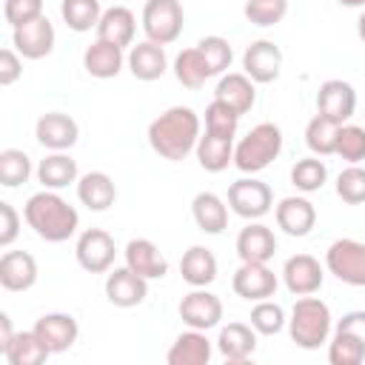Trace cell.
<instances>
[{
  "label": "cell",
  "mask_w": 365,
  "mask_h": 365,
  "mask_svg": "<svg viewBox=\"0 0 365 365\" xmlns=\"http://www.w3.org/2000/svg\"><path fill=\"white\" fill-rule=\"evenodd\" d=\"M214 100L225 103L228 108H234L240 117L245 111L254 108L257 103V88H254V80L245 74V71H228V74H220V83L214 88Z\"/></svg>",
  "instance_id": "20"
},
{
  "label": "cell",
  "mask_w": 365,
  "mask_h": 365,
  "mask_svg": "<svg viewBox=\"0 0 365 365\" xmlns=\"http://www.w3.org/2000/svg\"><path fill=\"white\" fill-rule=\"evenodd\" d=\"M34 334L43 339V345H46L51 354H63V351H68V348L77 342L80 325H77V319H74L71 314L54 311V314H43V317L34 322Z\"/></svg>",
  "instance_id": "17"
},
{
  "label": "cell",
  "mask_w": 365,
  "mask_h": 365,
  "mask_svg": "<svg viewBox=\"0 0 365 365\" xmlns=\"http://www.w3.org/2000/svg\"><path fill=\"white\" fill-rule=\"evenodd\" d=\"M0 354L9 365H43L51 356V351L43 345V339L34 334V328L31 331H17Z\"/></svg>",
  "instance_id": "32"
},
{
  "label": "cell",
  "mask_w": 365,
  "mask_h": 365,
  "mask_svg": "<svg viewBox=\"0 0 365 365\" xmlns=\"http://www.w3.org/2000/svg\"><path fill=\"white\" fill-rule=\"evenodd\" d=\"M37 180L43 182V188H51V191H60L71 182L80 180V171H77V160H71L66 151H51L40 160L37 165Z\"/></svg>",
  "instance_id": "31"
},
{
  "label": "cell",
  "mask_w": 365,
  "mask_h": 365,
  "mask_svg": "<svg viewBox=\"0 0 365 365\" xmlns=\"http://www.w3.org/2000/svg\"><path fill=\"white\" fill-rule=\"evenodd\" d=\"M180 319L188 325V328H197V331H211L220 325L222 319V299L205 288H194L188 291L182 299H180Z\"/></svg>",
  "instance_id": "10"
},
{
  "label": "cell",
  "mask_w": 365,
  "mask_h": 365,
  "mask_svg": "<svg viewBox=\"0 0 365 365\" xmlns=\"http://www.w3.org/2000/svg\"><path fill=\"white\" fill-rule=\"evenodd\" d=\"M174 77L185 88H202L205 86V80L211 77V68H208V63H205V57H202V51L197 46L182 48L174 57Z\"/></svg>",
  "instance_id": "34"
},
{
  "label": "cell",
  "mask_w": 365,
  "mask_h": 365,
  "mask_svg": "<svg viewBox=\"0 0 365 365\" xmlns=\"http://www.w3.org/2000/svg\"><path fill=\"white\" fill-rule=\"evenodd\" d=\"M277 274L268 268V262H242L234 277H231V288L237 297L248 299V302H259L277 294Z\"/></svg>",
  "instance_id": "12"
},
{
  "label": "cell",
  "mask_w": 365,
  "mask_h": 365,
  "mask_svg": "<svg viewBox=\"0 0 365 365\" xmlns=\"http://www.w3.org/2000/svg\"><path fill=\"white\" fill-rule=\"evenodd\" d=\"M3 17L11 29L43 17V0H3Z\"/></svg>",
  "instance_id": "46"
},
{
  "label": "cell",
  "mask_w": 365,
  "mask_h": 365,
  "mask_svg": "<svg viewBox=\"0 0 365 365\" xmlns=\"http://www.w3.org/2000/svg\"><path fill=\"white\" fill-rule=\"evenodd\" d=\"M23 220L29 222V228L46 240V242H66L68 237L77 234L80 228V214L74 205H68L57 191L43 188L37 194H31L23 205Z\"/></svg>",
  "instance_id": "2"
},
{
  "label": "cell",
  "mask_w": 365,
  "mask_h": 365,
  "mask_svg": "<svg viewBox=\"0 0 365 365\" xmlns=\"http://www.w3.org/2000/svg\"><path fill=\"white\" fill-rule=\"evenodd\" d=\"M23 77V60L17 48H3L0 51V86H14Z\"/></svg>",
  "instance_id": "48"
},
{
  "label": "cell",
  "mask_w": 365,
  "mask_h": 365,
  "mask_svg": "<svg viewBox=\"0 0 365 365\" xmlns=\"http://www.w3.org/2000/svg\"><path fill=\"white\" fill-rule=\"evenodd\" d=\"M325 180H328V168H325V163H322L317 154L297 160L294 168H291V185H294L297 191H302V194L319 191V188L325 185Z\"/></svg>",
  "instance_id": "37"
},
{
  "label": "cell",
  "mask_w": 365,
  "mask_h": 365,
  "mask_svg": "<svg viewBox=\"0 0 365 365\" xmlns=\"http://www.w3.org/2000/svg\"><path fill=\"white\" fill-rule=\"evenodd\" d=\"M34 137L48 151H68L80 140V125L66 111H46L34 125Z\"/></svg>",
  "instance_id": "9"
},
{
  "label": "cell",
  "mask_w": 365,
  "mask_h": 365,
  "mask_svg": "<svg viewBox=\"0 0 365 365\" xmlns=\"http://www.w3.org/2000/svg\"><path fill=\"white\" fill-rule=\"evenodd\" d=\"M125 265L131 268V271H137L140 277H145V279H163L165 274H168V259H165V254L151 242V240H145V237H137V240H128V245H125Z\"/></svg>",
  "instance_id": "19"
},
{
  "label": "cell",
  "mask_w": 365,
  "mask_h": 365,
  "mask_svg": "<svg viewBox=\"0 0 365 365\" xmlns=\"http://www.w3.org/2000/svg\"><path fill=\"white\" fill-rule=\"evenodd\" d=\"M334 331H345V334H354L362 345H365V311H348L342 314V319L336 322Z\"/></svg>",
  "instance_id": "49"
},
{
  "label": "cell",
  "mask_w": 365,
  "mask_h": 365,
  "mask_svg": "<svg viewBox=\"0 0 365 365\" xmlns=\"http://www.w3.org/2000/svg\"><path fill=\"white\" fill-rule=\"evenodd\" d=\"M37 282V259L29 251H6L0 257V285L6 291H29Z\"/></svg>",
  "instance_id": "24"
},
{
  "label": "cell",
  "mask_w": 365,
  "mask_h": 365,
  "mask_svg": "<svg viewBox=\"0 0 365 365\" xmlns=\"http://www.w3.org/2000/svg\"><path fill=\"white\" fill-rule=\"evenodd\" d=\"M211 354H214V348H211V339L205 336V331L188 328L171 342L165 362L168 365H208Z\"/></svg>",
  "instance_id": "21"
},
{
  "label": "cell",
  "mask_w": 365,
  "mask_h": 365,
  "mask_svg": "<svg viewBox=\"0 0 365 365\" xmlns=\"http://www.w3.org/2000/svg\"><path fill=\"white\" fill-rule=\"evenodd\" d=\"M336 131H339L336 123H331V120L322 117V114H314V117L308 120V125H305V145H308L317 157H328V154L336 151Z\"/></svg>",
  "instance_id": "36"
},
{
  "label": "cell",
  "mask_w": 365,
  "mask_h": 365,
  "mask_svg": "<svg viewBox=\"0 0 365 365\" xmlns=\"http://www.w3.org/2000/svg\"><path fill=\"white\" fill-rule=\"evenodd\" d=\"M200 143V117L188 106H171L148 123V145L163 160L180 163Z\"/></svg>",
  "instance_id": "1"
},
{
  "label": "cell",
  "mask_w": 365,
  "mask_h": 365,
  "mask_svg": "<svg viewBox=\"0 0 365 365\" xmlns=\"http://www.w3.org/2000/svg\"><path fill=\"white\" fill-rule=\"evenodd\" d=\"M282 151V131L274 123L254 125L237 145H234V165L242 174H257L268 168Z\"/></svg>",
  "instance_id": "4"
},
{
  "label": "cell",
  "mask_w": 365,
  "mask_h": 365,
  "mask_svg": "<svg viewBox=\"0 0 365 365\" xmlns=\"http://www.w3.org/2000/svg\"><path fill=\"white\" fill-rule=\"evenodd\" d=\"M237 254L242 262H268L277 254V237L262 222H248L237 234Z\"/></svg>",
  "instance_id": "23"
},
{
  "label": "cell",
  "mask_w": 365,
  "mask_h": 365,
  "mask_svg": "<svg viewBox=\"0 0 365 365\" xmlns=\"http://www.w3.org/2000/svg\"><path fill=\"white\" fill-rule=\"evenodd\" d=\"M94 31H97L100 40H108V43H117L120 48H125V46L134 43V31H137L134 11L125 9V6H111V9L103 11Z\"/></svg>",
  "instance_id": "29"
},
{
  "label": "cell",
  "mask_w": 365,
  "mask_h": 365,
  "mask_svg": "<svg viewBox=\"0 0 365 365\" xmlns=\"http://www.w3.org/2000/svg\"><path fill=\"white\" fill-rule=\"evenodd\" d=\"M194 151H197L200 168H205L211 174H220L234 163V140H228V137H217V134L205 131Z\"/></svg>",
  "instance_id": "33"
},
{
  "label": "cell",
  "mask_w": 365,
  "mask_h": 365,
  "mask_svg": "<svg viewBox=\"0 0 365 365\" xmlns=\"http://www.w3.org/2000/svg\"><path fill=\"white\" fill-rule=\"evenodd\" d=\"M106 297L117 308H134L148 297V279L140 277L137 271H131L128 265L114 268L106 277Z\"/></svg>",
  "instance_id": "16"
},
{
  "label": "cell",
  "mask_w": 365,
  "mask_h": 365,
  "mask_svg": "<svg viewBox=\"0 0 365 365\" xmlns=\"http://www.w3.org/2000/svg\"><path fill=\"white\" fill-rule=\"evenodd\" d=\"M14 334H17V331L11 328V317H9V314H0V351L11 342Z\"/></svg>",
  "instance_id": "50"
},
{
  "label": "cell",
  "mask_w": 365,
  "mask_h": 365,
  "mask_svg": "<svg viewBox=\"0 0 365 365\" xmlns=\"http://www.w3.org/2000/svg\"><path fill=\"white\" fill-rule=\"evenodd\" d=\"M74 257H77V262H80L83 271H88V274H106L114 265V257H117L114 237L108 231H103V228H86L77 237Z\"/></svg>",
  "instance_id": "8"
},
{
  "label": "cell",
  "mask_w": 365,
  "mask_h": 365,
  "mask_svg": "<svg viewBox=\"0 0 365 365\" xmlns=\"http://www.w3.org/2000/svg\"><path fill=\"white\" fill-rule=\"evenodd\" d=\"M242 14L254 26H277L288 14V0H245Z\"/></svg>",
  "instance_id": "44"
},
{
  "label": "cell",
  "mask_w": 365,
  "mask_h": 365,
  "mask_svg": "<svg viewBox=\"0 0 365 365\" xmlns=\"http://www.w3.org/2000/svg\"><path fill=\"white\" fill-rule=\"evenodd\" d=\"M31 177V160L20 148H3L0 151V185L17 188Z\"/></svg>",
  "instance_id": "38"
},
{
  "label": "cell",
  "mask_w": 365,
  "mask_h": 365,
  "mask_svg": "<svg viewBox=\"0 0 365 365\" xmlns=\"http://www.w3.org/2000/svg\"><path fill=\"white\" fill-rule=\"evenodd\" d=\"M336 3L345 9H365V0H336Z\"/></svg>",
  "instance_id": "52"
},
{
  "label": "cell",
  "mask_w": 365,
  "mask_h": 365,
  "mask_svg": "<svg viewBox=\"0 0 365 365\" xmlns=\"http://www.w3.org/2000/svg\"><path fill=\"white\" fill-rule=\"evenodd\" d=\"M123 63H125V54L117 43H108V40H94L86 51H83V68L97 77V80H111L123 71Z\"/></svg>",
  "instance_id": "22"
},
{
  "label": "cell",
  "mask_w": 365,
  "mask_h": 365,
  "mask_svg": "<svg viewBox=\"0 0 365 365\" xmlns=\"http://www.w3.org/2000/svg\"><path fill=\"white\" fill-rule=\"evenodd\" d=\"M322 265L317 257L311 254H294L285 259L282 265V282L285 288L294 294V297H308V294H317L322 288Z\"/></svg>",
  "instance_id": "15"
},
{
  "label": "cell",
  "mask_w": 365,
  "mask_h": 365,
  "mask_svg": "<svg viewBox=\"0 0 365 365\" xmlns=\"http://www.w3.org/2000/svg\"><path fill=\"white\" fill-rule=\"evenodd\" d=\"M217 351L228 362H245L257 351V331L245 322H228V325L220 328Z\"/></svg>",
  "instance_id": "27"
},
{
  "label": "cell",
  "mask_w": 365,
  "mask_h": 365,
  "mask_svg": "<svg viewBox=\"0 0 365 365\" xmlns=\"http://www.w3.org/2000/svg\"><path fill=\"white\" fill-rule=\"evenodd\" d=\"M60 14L71 31L83 34V31L97 29L103 9H100V0H60Z\"/></svg>",
  "instance_id": "35"
},
{
  "label": "cell",
  "mask_w": 365,
  "mask_h": 365,
  "mask_svg": "<svg viewBox=\"0 0 365 365\" xmlns=\"http://www.w3.org/2000/svg\"><path fill=\"white\" fill-rule=\"evenodd\" d=\"M365 359V345L345 331H334L328 342V362L331 365H359Z\"/></svg>",
  "instance_id": "40"
},
{
  "label": "cell",
  "mask_w": 365,
  "mask_h": 365,
  "mask_svg": "<svg viewBox=\"0 0 365 365\" xmlns=\"http://www.w3.org/2000/svg\"><path fill=\"white\" fill-rule=\"evenodd\" d=\"M185 11L180 0H145L143 6V31L145 40L168 46L182 34Z\"/></svg>",
  "instance_id": "5"
},
{
  "label": "cell",
  "mask_w": 365,
  "mask_h": 365,
  "mask_svg": "<svg viewBox=\"0 0 365 365\" xmlns=\"http://www.w3.org/2000/svg\"><path fill=\"white\" fill-rule=\"evenodd\" d=\"M11 46L26 60H43L54 51V26L43 14L37 20H29L17 29H11Z\"/></svg>",
  "instance_id": "11"
},
{
  "label": "cell",
  "mask_w": 365,
  "mask_h": 365,
  "mask_svg": "<svg viewBox=\"0 0 365 365\" xmlns=\"http://www.w3.org/2000/svg\"><path fill=\"white\" fill-rule=\"evenodd\" d=\"M279 68H282V51L274 40H254L242 51V71L259 86L274 83L279 77Z\"/></svg>",
  "instance_id": "14"
},
{
  "label": "cell",
  "mask_w": 365,
  "mask_h": 365,
  "mask_svg": "<svg viewBox=\"0 0 365 365\" xmlns=\"http://www.w3.org/2000/svg\"><path fill=\"white\" fill-rule=\"evenodd\" d=\"M197 48L202 51V57H205V63H208V68H211V77L225 74V68H228L231 60H234L231 43H228L225 37H220V34H208V37H202V40L197 43Z\"/></svg>",
  "instance_id": "42"
},
{
  "label": "cell",
  "mask_w": 365,
  "mask_h": 365,
  "mask_svg": "<svg viewBox=\"0 0 365 365\" xmlns=\"http://www.w3.org/2000/svg\"><path fill=\"white\" fill-rule=\"evenodd\" d=\"M345 163L356 165L365 160V128L362 125H354V123H342L339 131H336V151Z\"/></svg>",
  "instance_id": "41"
},
{
  "label": "cell",
  "mask_w": 365,
  "mask_h": 365,
  "mask_svg": "<svg viewBox=\"0 0 365 365\" xmlns=\"http://www.w3.org/2000/svg\"><path fill=\"white\" fill-rule=\"evenodd\" d=\"M125 63H128V71L137 80H143V83L160 80L165 74V68H168V60H165L163 46L160 43H151V40H143V43L131 46Z\"/></svg>",
  "instance_id": "25"
},
{
  "label": "cell",
  "mask_w": 365,
  "mask_h": 365,
  "mask_svg": "<svg viewBox=\"0 0 365 365\" xmlns=\"http://www.w3.org/2000/svg\"><path fill=\"white\" fill-rule=\"evenodd\" d=\"M356 111V91L345 80H325L317 91V114L328 117L331 123L342 125Z\"/></svg>",
  "instance_id": "13"
},
{
  "label": "cell",
  "mask_w": 365,
  "mask_h": 365,
  "mask_svg": "<svg viewBox=\"0 0 365 365\" xmlns=\"http://www.w3.org/2000/svg\"><path fill=\"white\" fill-rule=\"evenodd\" d=\"M285 308L274 299H259L254 308H251V328L262 336H274L285 328Z\"/></svg>",
  "instance_id": "39"
},
{
  "label": "cell",
  "mask_w": 365,
  "mask_h": 365,
  "mask_svg": "<svg viewBox=\"0 0 365 365\" xmlns=\"http://www.w3.org/2000/svg\"><path fill=\"white\" fill-rule=\"evenodd\" d=\"M325 268L345 285L365 288V242L342 237L334 240L325 251Z\"/></svg>",
  "instance_id": "6"
},
{
  "label": "cell",
  "mask_w": 365,
  "mask_h": 365,
  "mask_svg": "<svg viewBox=\"0 0 365 365\" xmlns=\"http://www.w3.org/2000/svg\"><path fill=\"white\" fill-rule=\"evenodd\" d=\"M274 217L288 237H308L311 228L317 225V208L305 197H282L279 205L274 208Z\"/></svg>",
  "instance_id": "18"
},
{
  "label": "cell",
  "mask_w": 365,
  "mask_h": 365,
  "mask_svg": "<svg viewBox=\"0 0 365 365\" xmlns=\"http://www.w3.org/2000/svg\"><path fill=\"white\" fill-rule=\"evenodd\" d=\"M331 308L317 299V297H299L291 308V319H288V334L297 342V348L305 351H317L319 345L328 342L331 336Z\"/></svg>",
  "instance_id": "3"
},
{
  "label": "cell",
  "mask_w": 365,
  "mask_h": 365,
  "mask_svg": "<svg viewBox=\"0 0 365 365\" xmlns=\"http://www.w3.org/2000/svg\"><path fill=\"white\" fill-rule=\"evenodd\" d=\"M336 197L342 202H348V205L365 202V168L359 163L339 171V177H336Z\"/></svg>",
  "instance_id": "45"
},
{
  "label": "cell",
  "mask_w": 365,
  "mask_h": 365,
  "mask_svg": "<svg viewBox=\"0 0 365 365\" xmlns=\"http://www.w3.org/2000/svg\"><path fill=\"white\" fill-rule=\"evenodd\" d=\"M180 274L191 288H205L217 279V257L205 245H191L180 259Z\"/></svg>",
  "instance_id": "30"
},
{
  "label": "cell",
  "mask_w": 365,
  "mask_h": 365,
  "mask_svg": "<svg viewBox=\"0 0 365 365\" xmlns=\"http://www.w3.org/2000/svg\"><path fill=\"white\" fill-rule=\"evenodd\" d=\"M77 200L88 211H108L117 200V185L106 171H88L77 180Z\"/></svg>",
  "instance_id": "26"
},
{
  "label": "cell",
  "mask_w": 365,
  "mask_h": 365,
  "mask_svg": "<svg viewBox=\"0 0 365 365\" xmlns=\"http://www.w3.org/2000/svg\"><path fill=\"white\" fill-rule=\"evenodd\" d=\"M237 125H240V114H237L234 108H228V106L220 103V100H211V103H208V108H205V131H208V134L234 140Z\"/></svg>",
  "instance_id": "43"
},
{
  "label": "cell",
  "mask_w": 365,
  "mask_h": 365,
  "mask_svg": "<svg viewBox=\"0 0 365 365\" xmlns=\"http://www.w3.org/2000/svg\"><path fill=\"white\" fill-rule=\"evenodd\" d=\"M191 217L197 222L200 231L205 234H222L228 225V205L220 194L214 191H200L191 200Z\"/></svg>",
  "instance_id": "28"
},
{
  "label": "cell",
  "mask_w": 365,
  "mask_h": 365,
  "mask_svg": "<svg viewBox=\"0 0 365 365\" xmlns=\"http://www.w3.org/2000/svg\"><path fill=\"white\" fill-rule=\"evenodd\" d=\"M20 234V214L11 202H0V245L9 248Z\"/></svg>",
  "instance_id": "47"
},
{
  "label": "cell",
  "mask_w": 365,
  "mask_h": 365,
  "mask_svg": "<svg viewBox=\"0 0 365 365\" xmlns=\"http://www.w3.org/2000/svg\"><path fill=\"white\" fill-rule=\"evenodd\" d=\"M356 34H359V40L365 43V9H362V14H359V20H356Z\"/></svg>",
  "instance_id": "51"
},
{
  "label": "cell",
  "mask_w": 365,
  "mask_h": 365,
  "mask_svg": "<svg viewBox=\"0 0 365 365\" xmlns=\"http://www.w3.org/2000/svg\"><path fill=\"white\" fill-rule=\"evenodd\" d=\"M271 205H274V194L268 182L257 177H240L228 185V208L242 220H259L271 211Z\"/></svg>",
  "instance_id": "7"
}]
</instances>
